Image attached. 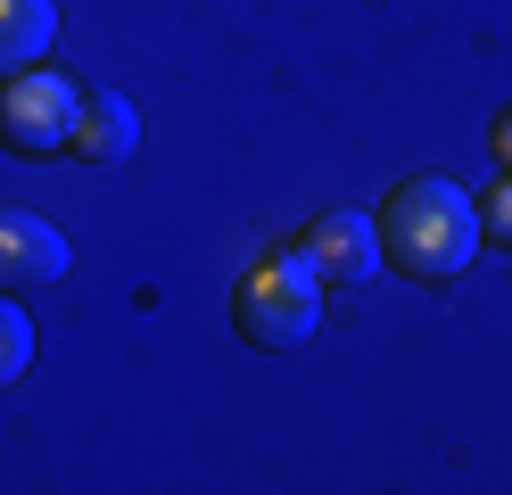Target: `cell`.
Returning <instances> with one entry per match:
<instances>
[{
	"label": "cell",
	"instance_id": "cell-5",
	"mask_svg": "<svg viewBox=\"0 0 512 495\" xmlns=\"http://www.w3.org/2000/svg\"><path fill=\"white\" fill-rule=\"evenodd\" d=\"M67 240L58 223L25 215V207H0V289H42V281H67Z\"/></svg>",
	"mask_w": 512,
	"mask_h": 495
},
{
	"label": "cell",
	"instance_id": "cell-8",
	"mask_svg": "<svg viewBox=\"0 0 512 495\" xmlns=\"http://www.w3.org/2000/svg\"><path fill=\"white\" fill-rule=\"evenodd\" d=\"M25 363H34V314H25L17 297L0 289V388L25 380Z\"/></svg>",
	"mask_w": 512,
	"mask_h": 495
},
{
	"label": "cell",
	"instance_id": "cell-9",
	"mask_svg": "<svg viewBox=\"0 0 512 495\" xmlns=\"http://www.w3.org/2000/svg\"><path fill=\"white\" fill-rule=\"evenodd\" d=\"M479 240H488V248H512V174L488 190V207H479Z\"/></svg>",
	"mask_w": 512,
	"mask_h": 495
},
{
	"label": "cell",
	"instance_id": "cell-7",
	"mask_svg": "<svg viewBox=\"0 0 512 495\" xmlns=\"http://www.w3.org/2000/svg\"><path fill=\"white\" fill-rule=\"evenodd\" d=\"M58 42V0H0V83L42 66Z\"/></svg>",
	"mask_w": 512,
	"mask_h": 495
},
{
	"label": "cell",
	"instance_id": "cell-1",
	"mask_svg": "<svg viewBox=\"0 0 512 495\" xmlns=\"http://www.w3.org/2000/svg\"><path fill=\"white\" fill-rule=\"evenodd\" d=\"M380 256L397 264L405 281H455L463 264L479 256V207L463 182L446 174H413L389 190V207H380Z\"/></svg>",
	"mask_w": 512,
	"mask_h": 495
},
{
	"label": "cell",
	"instance_id": "cell-10",
	"mask_svg": "<svg viewBox=\"0 0 512 495\" xmlns=\"http://www.w3.org/2000/svg\"><path fill=\"white\" fill-rule=\"evenodd\" d=\"M488 149H496V165H504V174H512V108L496 116V141H488Z\"/></svg>",
	"mask_w": 512,
	"mask_h": 495
},
{
	"label": "cell",
	"instance_id": "cell-4",
	"mask_svg": "<svg viewBox=\"0 0 512 495\" xmlns=\"http://www.w3.org/2000/svg\"><path fill=\"white\" fill-rule=\"evenodd\" d=\"M290 248L314 264V281H323V289H364V281L380 273V223H372V215H356V207L314 215Z\"/></svg>",
	"mask_w": 512,
	"mask_h": 495
},
{
	"label": "cell",
	"instance_id": "cell-3",
	"mask_svg": "<svg viewBox=\"0 0 512 495\" xmlns=\"http://www.w3.org/2000/svg\"><path fill=\"white\" fill-rule=\"evenodd\" d=\"M83 116V83L58 66H25L0 83V149L9 157H67Z\"/></svg>",
	"mask_w": 512,
	"mask_h": 495
},
{
	"label": "cell",
	"instance_id": "cell-2",
	"mask_svg": "<svg viewBox=\"0 0 512 495\" xmlns=\"http://www.w3.org/2000/svg\"><path fill=\"white\" fill-rule=\"evenodd\" d=\"M314 314H323V281H314V264L298 248H265L232 289V322L248 347H298Z\"/></svg>",
	"mask_w": 512,
	"mask_h": 495
},
{
	"label": "cell",
	"instance_id": "cell-6",
	"mask_svg": "<svg viewBox=\"0 0 512 495\" xmlns=\"http://www.w3.org/2000/svg\"><path fill=\"white\" fill-rule=\"evenodd\" d=\"M141 149V116H133V99L124 91H83V116H75V149L83 165H124Z\"/></svg>",
	"mask_w": 512,
	"mask_h": 495
}]
</instances>
